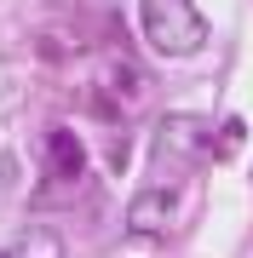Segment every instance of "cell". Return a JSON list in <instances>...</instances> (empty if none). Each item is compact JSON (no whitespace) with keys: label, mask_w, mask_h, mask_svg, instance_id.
<instances>
[{"label":"cell","mask_w":253,"mask_h":258,"mask_svg":"<svg viewBox=\"0 0 253 258\" xmlns=\"http://www.w3.org/2000/svg\"><path fill=\"white\" fill-rule=\"evenodd\" d=\"M138 23L161 57H190L207 46V18L196 0H138Z\"/></svg>","instance_id":"cell-1"},{"label":"cell","mask_w":253,"mask_h":258,"mask_svg":"<svg viewBox=\"0 0 253 258\" xmlns=\"http://www.w3.org/2000/svg\"><path fill=\"white\" fill-rule=\"evenodd\" d=\"M207 161V126L196 115H167L156 132V172L167 166V178H184Z\"/></svg>","instance_id":"cell-2"},{"label":"cell","mask_w":253,"mask_h":258,"mask_svg":"<svg viewBox=\"0 0 253 258\" xmlns=\"http://www.w3.org/2000/svg\"><path fill=\"white\" fill-rule=\"evenodd\" d=\"M40 161H46V184H69L75 189L86 178V149H81L75 132H64V126H52L46 138H40Z\"/></svg>","instance_id":"cell-3"},{"label":"cell","mask_w":253,"mask_h":258,"mask_svg":"<svg viewBox=\"0 0 253 258\" xmlns=\"http://www.w3.org/2000/svg\"><path fill=\"white\" fill-rule=\"evenodd\" d=\"M173 207H178V195H173L167 184L138 189V195H132V207H127V230H138V235H161V230H167V218H173Z\"/></svg>","instance_id":"cell-4"},{"label":"cell","mask_w":253,"mask_h":258,"mask_svg":"<svg viewBox=\"0 0 253 258\" xmlns=\"http://www.w3.org/2000/svg\"><path fill=\"white\" fill-rule=\"evenodd\" d=\"M0 258H64V235L58 230H23L18 241H6Z\"/></svg>","instance_id":"cell-5"}]
</instances>
